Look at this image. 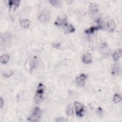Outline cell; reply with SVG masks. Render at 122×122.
Returning <instances> with one entry per match:
<instances>
[{
  "label": "cell",
  "mask_w": 122,
  "mask_h": 122,
  "mask_svg": "<svg viewBox=\"0 0 122 122\" xmlns=\"http://www.w3.org/2000/svg\"><path fill=\"white\" fill-rule=\"evenodd\" d=\"M41 116V112L39 107H35L32 111L31 115L28 118V120L31 122H38Z\"/></svg>",
  "instance_id": "1"
},
{
  "label": "cell",
  "mask_w": 122,
  "mask_h": 122,
  "mask_svg": "<svg viewBox=\"0 0 122 122\" xmlns=\"http://www.w3.org/2000/svg\"><path fill=\"white\" fill-rule=\"evenodd\" d=\"M55 24L58 27L63 28H65L68 25L66 17L65 16H62L61 17L59 16L55 22Z\"/></svg>",
  "instance_id": "2"
},
{
  "label": "cell",
  "mask_w": 122,
  "mask_h": 122,
  "mask_svg": "<svg viewBox=\"0 0 122 122\" xmlns=\"http://www.w3.org/2000/svg\"><path fill=\"white\" fill-rule=\"evenodd\" d=\"M75 108L76 114L78 116L81 117L83 115V113L85 111V107L81 103L76 102L74 103Z\"/></svg>",
  "instance_id": "3"
},
{
  "label": "cell",
  "mask_w": 122,
  "mask_h": 122,
  "mask_svg": "<svg viewBox=\"0 0 122 122\" xmlns=\"http://www.w3.org/2000/svg\"><path fill=\"white\" fill-rule=\"evenodd\" d=\"M44 89H45L44 85L42 83H40L37 87V91H36V94L35 96V98L36 100L39 101L42 98V96L44 93Z\"/></svg>",
  "instance_id": "4"
},
{
  "label": "cell",
  "mask_w": 122,
  "mask_h": 122,
  "mask_svg": "<svg viewBox=\"0 0 122 122\" xmlns=\"http://www.w3.org/2000/svg\"><path fill=\"white\" fill-rule=\"evenodd\" d=\"M38 18L41 21H46L50 18V14L49 11L46 10H42L39 15Z\"/></svg>",
  "instance_id": "5"
},
{
  "label": "cell",
  "mask_w": 122,
  "mask_h": 122,
  "mask_svg": "<svg viewBox=\"0 0 122 122\" xmlns=\"http://www.w3.org/2000/svg\"><path fill=\"white\" fill-rule=\"evenodd\" d=\"M86 76L85 74H81L76 79V83L79 86H82L84 85L86 79Z\"/></svg>",
  "instance_id": "6"
},
{
  "label": "cell",
  "mask_w": 122,
  "mask_h": 122,
  "mask_svg": "<svg viewBox=\"0 0 122 122\" xmlns=\"http://www.w3.org/2000/svg\"><path fill=\"white\" fill-rule=\"evenodd\" d=\"M106 26L110 30H114L116 27V24L112 19L111 18H107L106 19Z\"/></svg>",
  "instance_id": "7"
},
{
  "label": "cell",
  "mask_w": 122,
  "mask_h": 122,
  "mask_svg": "<svg viewBox=\"0 0 122 122\" xmlns=\"http://www.w3.org/2000/svg\"><path fill=\"white\" fill-rule=\"evenodd\" d=\"M98 11L97 7L96 5L93 4V3H91L90 6V14L91 16H95L96 15Z\"/></svg>",
  "instance_id": "8"
},
{
  "label": "cell",
  "mask_w": 122,
  "mask_h": 122,
  "mask_svg": "<svg viewBox=\"0 0 122 122\" xmlns=\"http://www.w3.org/2000/svg\"><path fill=\"white\" fill-rule=\"evenodd\" d=\"M82 61L86 64H89L92 62V56L90 53L85 54L82 57Z\"/></svg>",
  "instance_id": "9"
},
{
  "label": "cell",
  "mask_w": 122,
  "mask_h": 122,
  "mask_svg": "<svg viewBox=\"0 0 122 122\" xmlns=\"http://www.w3.org/2000/svg\"><path fill=\"white\" fill-rule=\"evenodd\" d=\"M102 27L99 26H92L91 27H90V28H89L88 29H87L85 30V32L86 34H92V33L94 32V31L95 30H100L102 29Z\"/></svg>",
  "instance_id": "10"
},
{
  "label": "cell",
  "mask_w": 122,
  "mask_h": 122,
  "mask_svg": "<svg viewBox=\"0 0 122 122\" xmlns=\"http://www.w3.org/2000/svg\"><path fill=\"white\" fill-rule=\"evenodd\" d=\"M122 56V50L119 49L116 50L113 54L112 57L114 61H117Z\"/></svg>",
  "instance_id": "11"
},
{
  "label": "cell",
  "mask_w": 122,
  "mask_h": 122,
  "mask_svg": "<svg viewBox=\"0 0 122 122\" xmlns=\"http://www.w3.org/2000/svg\"><path fill=\"white\" fill-rule=\"evenodd\" d=\"M30 24V21L29 20H24L20 22V26L25 29H27L29 27V26Z\"/></svg>",
  "instance_id": "12"
},
{
  "label": "cell",
  "mask_w": 122,
  "mask_h": 122,
  "mask_svg": "<svg viewBox=\"0 0 122 122\" xmlns=\"http://www.w3.org/2000/svg\"><path fill=\"white\" fill-rule=\"evenodd\" d=\"M10 60V56L7 54H4L0 57V62L2 64L7 63Z\"/></svg>",
  "instance_id": "13"
},
{
  "label": "cell",
  "mask_w": 122,
  "mask_h": 122,
  "mask_svg": "<svg viewBox=\"0 0 122 122\" xmlns=\"http://www.w3.org/2000/svg\"><path fill=\"white\" fill-rule=\"evenodd\" d=\"M20 0H10L9 1V5L10 8H11L12 6H14V9L18 7L20 5Z\"/></svg>",
  "instance_id": "14"
},
{
  "label": "cell",
  "mask_w": 122,
  "mask_h": 122,
  "mask_svg": "<svg viewBox=\"0 0 122 122\" xmlns=\"http://www.w3.org/2000/svg\"><path fill=\"white\" fill-rule=\"evenodd\" d=\"M75 31V28L71 24H68L65 28H64L65 33H71Z\"/></svg>",
  "instance_id": "15"
},
{
  "label": "cell",
  "mask_w": 122,
  "mask_h": 122,
  "mask_svg": "<svg viewBox=\"0 0 122 122\" xmlns=\"http://www.w3.org/2000/svg\"><path fill=\"white\" fill-rule=\"evenodd\" d=\"M66 113L68 116H71L72 115L73 113V109L72 105H69L67 106L66 109Z\"/></svg>",
  "instance_id": "16"
},
{
  "label": "cell",
  "mask_w": 122,
  "mask_h": 122,
  "mask_svg": "<svg viewBox=\"0 0 122 122\" xmlns=\"http://www.w3.org/2000/svg\"><path fill=\"white\" fill-rule=\"evenodd\" d=\"M121 95L118 93H116L113 97V101L114 103H117L121 101Z\"/></svg>",
  "instance_id": "17"
},
{
  "label": "cell",
  "mask_w": 122,
  "mask_h": 122,
  "mask_svg": "<svg viewBox=\"0 0 122 122\" xmlns=\"http://www.w3.org/2000/svg\"><path fill=\"white\" fill-rule=\"evenodd\" d=\"M51 4L54 7H59L61 5V1L59 0H50Z\"/></svg>",
  "instance_id": "18"
},
{
  "label": "cell",
  "mask_w": 122,
  "mask_h": 122,
  "mask_svg": "<svg viewBox=\"0 0 122 122\" xmlns=\"http://www.w3.org/2000/svg\"><path fill=\"white\" fill-rule=\"evenodd\" d=\"M12 74V71H6L3 72V76L5 77H10Z\"/></svg>",
  "instance_id": "19"
},
{
  "label": "cell",
  "mask_w": 122,
  "mask_h": 122,
  "mask_svg": "<svg viewBox=\"0 0 122 122\" xmlns=\"http://www.w3.org/2000/svg\"><path fill=\"white\" fill-rule=\"evenodd\" d=\"M118 71V68L116 66H114V68H113L112 69V73L113 75H115L116 73H117Z\"/></svg>",
  "instance_id": "20"
},
{
  "label": "cell",
  "mask_w": 122,
  "mask_h": 122,
  "mask_svg": "<svg viewBox=\"0 0 122 122\" xmlns=\"http://www.w3.org/2000/svg\"><path fill=\"white\" fill-rule=\"evenodd\" d=\"M4 105V101L2 99V98L1 97H0V108H2L3 106Z\"/></svg>",
  "instance_id": "21"
},
{
  "label": "cell",
  "mask_w": 122,
  "mask_h": 122,
  "mask_svg": "<svg viewBox=\"0 0 122 122\" xmlns=\"http://www.w3.org/2000/svg\"><path fill=\"white\" fill-rule=\"evenodd\" d=\"M56 121H58V122H65V121H67L66 120H65L64 118H58V119H57Z\"/></svg>",
  "instance_id": "22"
}]
</instances>
